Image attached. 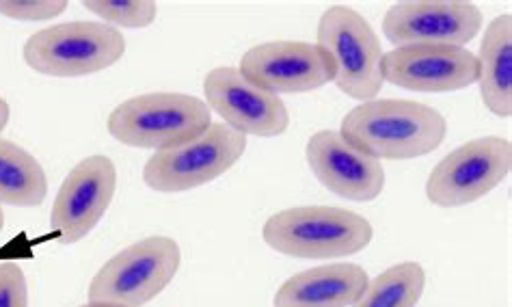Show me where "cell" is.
<instances>
[{"instance_id":"cell-6","label":"cell","mask_w":512,"mask_h":307,"mask_svg":"<svg viewBox=\"0 0 512 307\" xmlns=\"http://www.w3.org/2000/svg\"><path fill=\"white\" fill-rule=\"evenodd\" d=\"M182 253L169 236H150L119 251L89 284V303L141 307L156 299L180 269Z\"/></svg>"},{"instance_id":"cell-21","label":"cell","mask_w":512,"mask_h":307,"mask_svg":"<svg viewBox=\"0 0 512 307\" xmlns=\"http://www.w3.org/2000/svg\"><path fill=\"white\" fill-rule=\"evenodd\" d=\"M0 307H29L26 277L16 262L0 264Z\"/></svg>"},{"instance_id":"cell-1","label":"cell","mask_w":512,"mask_h":307,"mask_svg":"<svg viewBox=\"0 0 512 307\" xmlns=\"http://www.w3.org/2000/svg\"><path fill=\"white\" fill-rule=\"evenodd\" d=\"M340 135L376 160H411L439 148L448 122L422 102L374 98L346 113Z\"/></svg>"},{"instance_id":"cell-10","label":"cell","mask_w":512,"mask_h":307,"mask_svg":"<svg viewBox=\"0 0 512 307\" xmlns=\"http://www.w3.org/2000/svg\"><path fill=\"white\" fill-rule=\"evenodd\" d=\"M117 189L115 163L104 154L87 156L67 173L50 212L61 245L83 240L109 210Z\"/></svg>"},{"instance_id":"cell-12","label":"cell","mask_w":512,"mask_h":307,"mask_svg":"<svg viewBox=\"0 0 512 307\" xmlns=\"http://www.w3.org/2000/svg\"><path fill=\"white\" fill-rule=\"evenodd\" d=\"M251 83L275 93H305L329 85L333 65L316 44L268 42L253 46L240 59V68Z\"/></svg>"},{"instance_id":"cell-5","label":"cell","mask_w":512,"mask_h":307,"mask_svg":"<svg viewBox=\"0 0 512 307\" xmlns=\"http://www.w3.org/2000/svg\"><path fill=\"white\" fill-rule=\"evenodd\" d=\"M126 55V37L104 22H65L29 37L24 61L31 70L76 78L109 70Z\"/></svg>"},{"instance_id":"cell-22","label":"cell","mask_w":512,"mask_h":307,"mask_svg":"<svg viewBox=\"0 0 512 307\" xmlns=\"http://www.w3.org/2000/svg\"><path fill=\"white\" fill-rule=\"evenodd\" d=\"M9 115H11V109L5 98H0V132H3L9 124Z\"/></svg>"},{"instance_id":"cell-16","label":"cell","mask_w":512,"mask_h":307,"mask_svg":"<svg viewBox=\"0 0 512 307\" xmlns=\"http://www.w3.org/2000/svg\"><path fill=\"white\" fill-rule=\"evenodd\" d=\"M478 59L480 96L500 117L512 115V16L502 13L484 31Z\"/></svg>"},{"instance_id":"cell-19","label":"cell","mask_w":512,"mask_h":307,"mask_svg":"<svg viewBox=\"0 0 512 307\" xmlns=\"http://www.w3.org/2000/svg\"><path fill=\"white\" fill-rule=\"evenodd\" d=\"M85 9L124 29H145L156 20L158 7L152 0H85Z\"/></svg>"},{"instance_id":"cell-3","label":"cell","mask_w":512,"mask_h":307,"mask_svg":"<svg viewBox=\"0 0 512 307\" xmlns=\"http://www.w3.org/2000/svg\"><path fill=\"white\" fill-rule=\"evenodd\" d=\"M212 126L206 102L186 93H143L109 115L111 137L141 150H171L191 143Z\"/></svg>"},{"instance_id":"cell-23","label":"cell","mask_w":512,"mask_h":307,"mask_svg":"<svg viewBox=\"0 0 512 307\" xmlns=\"http://www.w3.org/2000/svg\"><path fill=\"white\" fill-rule=\"evenodd\" d=\"M80 307H121V305H109V303H87V305H80Z\"/></svg>"},{"instance_id":"cell-11","label":"cell","mask_w":512,"mask_h":307,"mask_svg":"<svg viewBox=\"0 0 512 307\" xmlns=\"http://www.w3.org/2000/svg\"><path fill=\"white\" fill-rule=\"evenodd\" d=\"M208 109L217 111L225 126L242 135L279 137L290 126L286 104L275 93L251 83L238 68H217L204 80Z\"/></svg>"},{"instance_id":"cell-2","label":"cell","mask_w":512,"mask_h":307,"mask_svg":"<svg viewBox=\"0 0 512 307\" xmlns=\"http://www.w3.org/2000/svg\"><path fill=\"white\" fill-rule=\"evenodd\" d=\"M374 232L366 217L346 208H288L264 223V243L290 258H346L370 245Z\"/></svg>"},{"instance_id":"cell-13","label":"cell","mask_w":512,"mask_h":307,"mask_svg":"<svg viewBox=\"0 0 512 307\" xmlns=\"http://www.w3.org/2000/svg\"><path fill=\"white\" fill-rule=\"evenodd\" d=\"M383 78L409 91H458L478 83V59L456 46L396 48L383 55Z\"/></svg>"},{"instance_id":"cell-8","label":"cell","mask_w":512,"mask_h":307,"mask_svg":"<svg viewBox=\"0 0 512 307\" xmlns=\"http://www.w3.org/2000/svg\"><path fill=\"white\" fill-rule=\"evenodd\" d=\"M512 169V145L504 137H480L450 152L426 182V197L435 206L474 204L502 184Z\"/></svg>"},{"instance_id":"cell-18","label":"cell","mask_w":512,"mask_h":307,"mask_svg":"<svg viewBox=\"0 0 512 307\" xmlns=\"http://www.w3.org/2000/svg\"><path fill=\"white\" fill-rule=\"evenodd\" d=\"M424 286L426 273L422 266L417 262H402L389 266L370 282L353 307H415L422 299Z\"/></svg>"},{"instance_id":"cell-15","label":"cell","mask_w":512,"mask_h":307,"mask_svg":"<svg viewBox=\"0 0 512 307\" xmlns=\"http://www.w3.org/2000/svg\"><path fill=\"white\" fill-rule=\"evenodd\" d=\"M368 273L353 262H335L303 271L281 284L275 307H348L366 292Z\"/></svg>"},{"instance_id":"cell-17","label":"cell","mask_w":512,"mask_h":307,"mask_svg":"<svg viewBox=\"0 0 512 307\" xmlns=\"http://www.w3.org/2000/svg\"><path fill=\"white\" fill-rule=\"evenodd\" d=\"M48 195L46 171L13 141L0 139V206L35 208Z\"/></svg>"},{"instance_id":"cell-24","label":"cell","mask_w":512,"mask_h":307,"mask_svg":"<svg viewBox=\"0 0 512 307\" xmlns=\"http://www.w3.org/2000/svg\"><path fill=\"white\" fill-rule=\"evenodd\" d=\"M5 228V212H3V206H0V230Z\"/></svg>"},{"instance_id":"cell-7","label":"cell","mask_w":512,"mask_h":307,"mask_svg":"<svg viewBox=\"0 0 512 307\" xmlns=\"http://www.w3.org/2000/svg\"><path fill=\"white\" fill-rule=\"evenodd\" d=\"M247 150V137L225 124L180 148L160 150L143 167V180L158 193H182L221 178Z\"/></svg>"},{"instance_id":"cell-14","label":"cell","mask_w":512,"mask_h":307,"mask_svg":"<svg viewBox=\"0 0 512 307\" xmlns=\"http://www.w3.org/2000/svg\"><path fill=\"white\" fill-rule=\"evenodd\" d=\"M307 165L331 193L353 202H372L383 193L381 160L359 152L340 130H320L307 141Z\"/></svg>"},{"instance_id":"cell-20","label":"cell","mask_w":512,"mask_h":307,"mask_svg":"<svg viewBox=\"0 0 512 307\" xmlns=\"http://www.w3.org/2000/svg\"><path fill=\"white\" fill-rule=\"evenodd\" d=\"M65 9V0H0V16L24 22L52 20Z\"/></svg>"},{"instance_id":"cell-9","label":"cell","mask_w":512,"mask_h":307,"mask_svg":"<svg viewBox=\"0 0 512 307\" xmlns=\"http://www.w3.org/2000/svg\"><path fill=\"white\" fill-rule=\"evenodd\" d=\"M482 22L480 9L467 0H415L389 7L383 18V33L396 48H465L482 31Z\"/></svg>"},{"instance_id":"cell-4","label":"cell","mask_w":512,"mask_h":307,"mask_svg":"<svg viewBox=\"0 0 512 307\" xmlns=\"http://www.w3.org/2000/svg\"><path fill=\"white\" fill-rule=\"evenodd\" d=\"M333 65V83L348 98L368 102L381 93L383 48L370 22L355 9L335 5L322 13L318 44Z\"/></svg>"}]
</instances>
